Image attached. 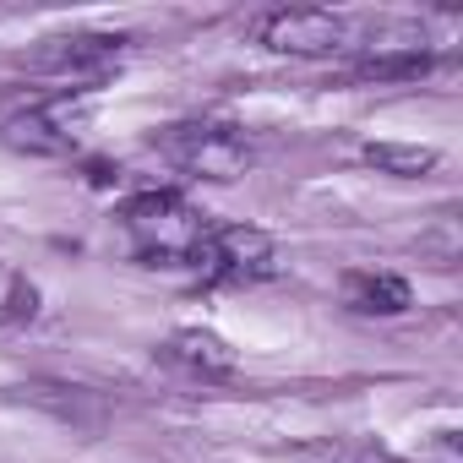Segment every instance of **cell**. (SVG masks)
I'll return each mask as SVG.
<instances>
[{"label":"cell","instance_id":"obj_1","mask_svg":"<svg viewBox=\"0 0 463 463\" xmlns=\"http://www.w3.org/2000/svg\"><path fill=\"white\" fill-rule=\"evenodd\" d=\"M120 223L131 235V251L142 268H196L207 241H213V218L191 207L180 191H142L120 207Z\"/></svg>","mask_w":463,"mask_h":463},{"label":"cell","instance_id":"obj_2","mask_svg":"<svg viewBox=\"0 0 463 463\" xmlns=\"http://www.w3.org/2000/svg\"><path fill=\"white\" fill-rule=\"evenodd\" d=\"M153 147L185 169V175H202V180H241L251 164H257V147L241 126H223V120H175L153 137Z\"/></svg>","mask_w":463,"mask_h":463},{"label":"cell","instance_id":"obj_3","mask_svg":"<svg viewBox=\"0 0 463 463\" xmlns=\"http://www.w3.org/2000/svg\"><path fill=\"white\" fill-rule=\"evenodd\" d=\"M88 120H93V104L82 93L77 99L66 93V99H44L33 109H17L6 126H0V142L28 153V158H71L82 147Z\"/></svg>","mask_w":463,"mask_h":463},{"label":"cell","instance_id":"obj_4","mask_svg":"<svg viewBox=\"0 0 463 463\" xmlns=\"http://www.w3.org/2000/svg\"><path fill=\"white\" fill-rule=\"evenodd\" d=\"M257 39L273 55H295V61H327L354 50V23L344 12H322V6H284L268 12L257 23Z\"/></svg>","mask_w":463,"mask_h":463},{"label":"cell","instance_id":"obj_5","mask_svg":"<svg viewBox=\"0 0 463 463\" xmlns=\"http://www.w3.org/2000/svg\"><path fill=\"white\" fill-rule=\"evenodd\" d=\"M126 44L131 39H120V33H55L28 55V66L39 77H61V82H104L109 71H120Z\"/></svg>","mask_w":463,"mask_h":463},{"label":"cell","instance_id":"obj_6","mask_svg":"<svg viewBox=\"0 0 463 463\" xmlns=\"http://www.w3.org/2000/svg\"><path fill=\"white\" fill-rule=\"evenodd\" d=\"M273 262H279V246H273L268 229H257V223H213V241H207L196 268L207 279H218V284H257V279L273 273Z\"/></svg>","mask_w":463,"mask_h":463},{"label":"cell","instance_id":"obj_7","mask_svg":"<svg viewBox=\"0 0 463 463\" xmlns=\"http://www.w3.org/2000/svg\"><path fill=\"white\" fill-rule=\"evenodd\" d=\"M158 360H169L175 371L202 376V382L235 371V349H229L218 333H207V327H180V333H169V338L158 344Z\"/></svg>","mask_w":463,"mask_h":463},{"label":"cell","instance_id":"obj_8","mask_svg":"<svg viewBox=\"0 0 463 463\" xmlns=\"http://www.w3.org/2000/svg\"><path fill=\"white\" fill-rule=\"evenodd\" d=\"M344 306L360 311V317H403L414 306V289L398 273H349L344 279Z\"/></svg>","mask_w":463,"mask_h":463},{"label":"cell","instance_id":"obj_9","mask_svg":"<svg viewBox=\"0 0 463 463\" xmlns=\"http://www.w3.org/2000/svg\"><path fill=\"white\" fill-rule=\"evenodd\" d=\"M436 61H430V50H376V55H365L360 66H354V77L360 82H420L425 71H430Z\"/></svg>","mask_w":463,"mask_h":463},{"label":"cell","instance_id":"obj_10","mask_svg":"<svg viewBox=\"0 0 463 463\" xmlns=\"http://www.w3.org/2000/svg\"><path fill=\"white\" fill-rule=\"evenodd\" d=\"M365 164L382 169V175L414 180V175L436 169V147H420V142H365Z\"/></svg>","mask_w":463,"mask_h":463}]
</instances>
